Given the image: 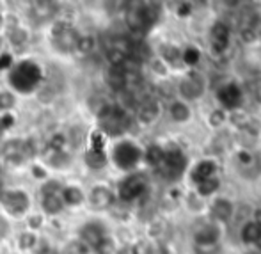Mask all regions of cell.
Instances as JSON below:
<instances>
[{
	"mask_svg": "<svg viewBox=\"0 0 261 254\" xmlns=\"http://www.w3.org/2000/svg\"><path fill=\"white\" fill-rule=\"evenodd\" d=\"M46 80H48L46 68L43 66V62H39L32 55L16 59L13 69L4 77V84L9 89H13L21 100L34 96Z\"/></svg>",
	"mask_w": 261,
	"mask_h": 254,
	"instance_id": "1",
	"label": "cell"
},
{
	"mask_svg": "<svg viewBox=\"0 0 261 254\" xmlns=\"http://www.w3.org/2000/svg\"><path fill=\"white\" fill-rule=\"evenodd\" d=\"M36 208V194L27 185H6L0 189V215L13 226Z\"/></svg>",
	"mask_w": 261,
	"mask_h": 254,
	"instance_id": "2",
	"label": "cell"
},
{
	"mask_svg": "<svg viewBox=\"0 0 261 254\" xmlns=\"http://www.w3.org/2000/svg\"><path fill=\"white\" fill-rule=\"evenodd\" d=\"M117 205L116 190L103 182H91L86 185V210L91 213L98 215V213L112 212Z\"/></svg>",
	"mask_w": 261,
	"mask_h": 254,
	"instance_id": "3",
	"label": "cell"
},
{
	"mask_svg": "<svg viewBox=\"0 0 261 254\" xmlns=\"http://www.w3.org/2000/svg\"><path fill=\"white\" fill-rule=\"evenodd\" d=\"M141 160H142V149L134 141H130V139H119L117 142H114L112 149L109 153L110 164L124 172L134 171Z\"/></svg>",
	"mask_w": 261,
	"mask_h": 254,
	"instance_id": "4",
	"label": "cell"
},
{
	"mask_svg": "<svg viewBox=\"0 0 261 254\" xmlns=\"http://www.w3.org/2000/svg\"><path fill=\"white\" fill-rule=\"evenodd\" d=\"M71 235L79 238L80 242H84V244L93 251L103 238L109 237L110 231H109V226L105 224V220L100 219L98 215H94V217H89V219H84L82 222L73 226Z\"/></svg>",
	"mask_w": 261,
	"mask_h": 254,
	"instance_id": "5",
	"label": "cell"
},
{
	"mask_svg": "<svg viewBox=\"0 0 261 254\" xmlns=\"http://www.w3.org/2000/svg\"><path fill=\"white\" fill-rule=\"evenodd\" d=\"M61 199L68 213L86 210V183H82L79 178H68L61 190Z\"/></svg>",
	"mask_w": 261,
	"mask_h": 254,
	"instance_id": "6",
	"label": "cell"
},
{
	"mask_svg": "<svg viewBox=\"0 0 261 254\" xmlns=\"http://www.w3.org/2000/svg\"><path fill=\"white\" fill-rule=\"evenodd\" d=\"M148 190V182L142 174H128L117 183L116 197L121 203H134L135 199L142 197Z\"/></svg>",
	"mask_w": 261,
	"mask_h": 254,
	"instance_id": "7",
	"label": "cell"
},
{
	"mask_svg": "<svg viewBox=\"0 0 261 254\" xmlns=\"http://www.w3.org/2000/svg\"><path fill=\"white\" fill-rule=\"evenodd\" d=\"M187 167V158L181 149H164V158L158 165V172L167 180H176Z\"/></svg>",
	"mask_w": 261,
	"mask_h": 254,
	"instance_id": "8",
	"label": "cell"
},
{
	"mask_svg": "<svg viewBox=\"0 0 261 254\" xmlns=\"http://www.w3.org/2000/svg\"><path fill=\"white\" fill-rule=\"evenodd\" d=\"M82 165V169H86V172L89 174H100L110 165L109 162V153L107 151H93L89 148H84L79 153V169Z\"/></svg>",
	"mask_w": 261,
	"mask_h": 254,
	"instance_id": "9",
	"label": "cell"
},
{
	"mask_svg": "<svg viewBox=\"0 0 261 254\" xmlns=\"http://www.w3.org/2000/svg\"><path fill=\"white\" fill-rule=\"evenodd\" d=\"M80 29L79 25L76 27H71L69 31L62 32V34L55 36L52 39H46L55 54H59L61 57H73L75 55V46H76V39H79Z\"/></svg>",
	"mask_w": 261,
	"mask_h": 254,
	"instance_id": "10",
	"label": "cell"
},
{
	"mask_svg": "<svg viewBox=\"0 0 261 254\" xmlns=\"http://www.w3.org/2000/svg\"><path fill=\"white\" fill-rule=\"evenodd\" d=\"M66 139H68V151L75 153L79 157V153L86 148L87 144V134L89 128H86L84 124H80L79 121H73L64 128Z\"/></svg>",
	"mask_w": 261,
	"mask_h": 254,
	"instance_id": "11",
	"label": "cell"
},
{
	"mask_svg": "<svg viewBox=\"0 0 261 254\" xmlns=\"http://www.w3.org/2000/svg\"><path fill=\"white\" fill-rule=\"evenodd\" d=\"M11 240H13V249L16 254H32L36 249V245H38L39 235L20 227V230L13 233Z\"/></svg>",
	"mask_w": 261,
	"mask_h": 254,
	"instance_id": "12",
	"label": "cell"
},
{
	"mask_svg": "<svg viewBox=\"0 0 261 254\" xmlns=\"http://www.w3.org/2000/svg\"><path fill=\"white\" fill-rule=\"evenodd\" d=\"M36 208L46 217V219H54V217L68 215L64 205H62L61 196H36Z\"/></svg>",
	"mask_w": 261,
	"mask_h": 254,
	"instance_id": "13",
	"label": "cell"
},
{
	"mask_svg": "<svg viewBox=\"0 0 261 254\" xmlns=\"http://www.w3.org/2000/svg\"><path fill=\"white\" fill-rule=\"evenodd\" d=\"M103 80L112 93L119 94L123 93L126 87V71L123 66H107L103 69Z\"/></svg>",
	"mask_w": 261,
	"mask_h": 254,
	"instance_id": "14",
	"label": "cell"
},
{
	"mask_svg": "<svg viewBox=\"0 0 261 254\" xmlns=\"http://www.w3.org/2000/svg\"><path fill=\"white\" fill-rule=\"evenodd\" d=\"M160 116V103H158L155 98L149 96L146 100H142L135 109V117L141 124H151L155 123Z\"/></svg>",
	"mask_w": 261,
	"mask_h": 254,
	"instance_id": "15",
	"label": "cell"
},
{
	"mask_svg": "<svg viewBox=\"0 0 261 254\" xmlns=\"http://www.w3.org/2000/svg\"><path fill=\"white\" fill-rule=\"evenodd\" d=\"M219 100L226 109L237 110L238 107L242 105L244 96H242V91L237 84H227V86H224L222 89H219Z\"/></svg>",
	"mask_w": 261,
	"mask_h": 254,
	"instance_id": "16",
	"label": "cell"
},
{
	"mask_svg": "<svg viewBox=\"0 0 261 254\" xmlns=\"http://www.w3.org/2000/svg\"><path fill=\"white\" fill-rule=\"evenodd\" d=\"M57 254H93L91 249L84 242H80L76 237H62L57 242Z\"/></svg>",
	"mask_w": 261,
	"mask_h": 254,
	"instance_id": "17",
	"label": "cell"
},
{
	"mask_svg": "<svg viewBox=\"0 0 261 254\" xmlns=\"http://www.w3.org/2000/svg\"><path fill=\"white\" fill-rule=\"evenodd\" d=\"M229 45V29L222 21H217L212 27V48L215 54H222Z\"/></svg>",
	"mask_w": 261,
	"mask_h": 254,
	"instance_id": "18",
	"label": "cell"
},
{
	"mask_svg": "<svg viewBox=\"0 0 261 254\" xmlns=\"http://www.w3.org/2000/svg\"><path fill=\"white\" fill-rule=\"evenodd\" d=\"M21 105V98L13 89L0 84V114L2 112H18Z\"/></svg>",
	"mask_w": 261,
	"mask_h": 254,
	"instance_id": "19",
	"label": "cell"
},
{
	"mask_svg": "<svg viewBox=\"0 0 261 254\" xmlns=\"http://www.w3.org/2000/svg\"><path fill=\"white\" fill-rule=\"evenodd\" d=\"M179 93L185 98H189V100L199 98L203 94V80H201V77L192 73L189 79H183L179 82Z\"/></svg>",
	"mask_w": 261,
	"mask_h": 254,
	"instance_id": "20",
	"label": "cell"
},
{
	"mask_svg": "<svg viewBox=\"0 0 261 254\" xmlns=\"http://www.w3.org/2000/svg\"><path fill=\"white\" fill-rule=\"evenodd\" d=\"M98 48V39L93 32H80L76 39L75 54L80 57H91Z\"/></svg>",
	"mask_w": 261,
	"mask_h": 254,
	"instance_id": "21",
	"label": "cell"
},
{
	"mask_svg": "<svg viewBox=\"0 0 261 254\" xmlns=\"http://www.w3.org/2000/svg\"><path fill=\"white\" fill-rule=\"evenodd\" d=\"M220 237V230L213 224H204L196 231V244L197 247H210L215 245Z\"/></svg>",
	"mask_w": 261,
	"mask_h": 254,
	"instance_id": "22",
	"label": "cell"
},
{
	"mask_svg": "<svg viewBox=\"0 0 261 254\" xmlns=\"http://www.w3.org/2000/svg\"><path fill=\"white\" fill-rule=\"evenodd\" d=\"M46 222H48V219H46V217L43 215L38 208H34L23 219L21 227H23V230H27V231H32V233L41 235V233H45V231H46Z\"/></svg>",
	"mask_w": 261,
	"mask_h": 254,
	"instance_id": "23",
	"label": "cell"
},
{
	"mask_svg": "<svg viewBox=\"0 0 261 254\" xmlns=\"http://www.w3.org/2000/svg\"><path fill=\"white\" fill-rule=\"evenodd\" d=\"M25 174L31 178V182L34 183V185H39V183L46 182V180L54 176L52 172H50V169L46 167V165L43 164L41 160H38V158H36V160H32V162H29Z\"/></svg>",
	"mask_w": 261,
	"mask_h": 254,
	"instance_id": "24",
	"label": "cell"
},
{
	"mask_svg": "<svg viewBox=\"0 0 261 254\" xmlns=\"http://www.w3.org/2000/svg\"><path fill=\"white\" fill-rule=\"evenodd\" d=\"M66 178H61V176H52L46 182L39 183V185L34 187V194L36 196H61V190L64 187Z\"/></svg>",
	"mask_w": 261,
	"mask_h": 254,
	"instance_id": "25",
	"label": "cell"
},
{
	"mask_svg": "<svg viewBox=\"0 0 261 254\" xmlns=\"http://www.w3.org/2000/svg\"><path fill=\"white\" fill-rule=\"evenodd\" d=\"M107 144H109V137L100 130V128H91L87 134V144L86 148L93 149V151H107Z\"/></svg>",
	"mask_w": 261,
	"mask_h": 254,
	"instance_id": "26",
	"label": "cell"
},
{
	"mask_svg": "<svg viewBox=\"0 0 261 254\" xmlns=\"http://www.w3.org/2000/svg\"><path fill=\"white\" fill-rule=\"evenodd\" d=\"M215 162H212V160H203V162H199V164L194 167V171H192V182H196L197 185L199 183H203L204 180H208V178H212L213 176V172H215Z\"/></svg>",
	"mask_w": 261,
	"mask_h": 254,
	"instance_id": "27",
	"label": "cell"
},
{
	"mask_svg": "<svg viewBox=\"0 0 261 254\" xmlns=\"http://www.w3.org/2000/svg\"><path fill=\"white\" fill-rule=\"evenodd\" d=\"M20 123V117L18 112H2L0 114V134L6 137V135H13L14 130L18 128Z\"/></svg>",
	"mask_w": 261,
	"mask_h": 254,
	"instance_id": "28",
	"label": "cell"
},
{
	"mask_svg": "<svg viewBox=\"0 0 261 254\" xmlns=\"http://www.w3.org/2000/svg\"><path fill=\"white\" fill-rule=\"evenodd\" d=\"M212 213L215 219H219L224 222V220H227L231 215H233V205H231V201L220 197V199H217L215 203L212 205Z\"/></svg>",
	"mask_w": 261,
	"mask_h": 254,
	"instance_id": "29",
	"label": "cell"
},
{
	"mask_svg": "<svg viewBox=\"0 0 261 254\" xmlns=\"http://www.w3.org/2000/svg\"><path fill=\"white\" fill-rule=\"evenodd\" d=\"M162 158H164V148H160V146H156V144L148 146V148L142 151V160L155 169L162 164Z\"/></svg>",
	"mask_w": 261,
	"mask_h": 254,
	"instance_id": "30",
	"label": "cell"
},
{
	"mask_svg": "<svg viewBox=\"0 0 261 254\" xmlns=\"http://www.w3.org/2000/svg\"><path fill=\"white\" fill-rule=\"evenodd\" d=\"M103 57L109 66H123L124 61L128 59V55L124 52H121L119 48H116V46L107 45L103 50Z\"/></svg>",
	"mask_w": 261,
	"mask_h": 254,
	"instance_id": "31",
	"label": "cell"
},
{
	"mask_svg": "<svg viewBox=\"0 0 261 254\" xmlns=\"http://www.w3.org/2000/svg\"><path fill=\"white\" fill-rule=\"evenodd\" d=\"M91 252H93V254H117L116 238H114L112 235H109V237L103 238V240H101Z\"/></svg>",
	"mask_w": 261,
	"mask_h": 254,
	"instance_id": "32",
	"label": "cell"
},
{
	"mask_svg": "<svg viewBox=\"0 0 261 254\" xmlns=\"http://www.w3.org/2000/svg\"><path fill=\"white\" fill-rule=\"evenodd\" d=\"M171 116H172V119L178 121V123H185V121L190 117V110H189V107H187L185 103L174 101L171 105Z\"/></svg>",
	"mask_w": 261,
	"mask_h": 254,
	"instance_id": "33",
	"label": "cell"
},
{
	"mask_svg": "<svg viewBox=\"0 0 261 254\" xmlns=\"http://www.w3.org/2000/svg\"><path fill=\"white\" fill-rule=\"evenodd\" d=\"M259 235H261V230L258 227V224L247 222L244 226V230H242V240H244L245 244H256Z\"/></svg>",
	"mask_w": 261,
	"mask_h": 254,
	"instance_id": "34",
	"label": "cell"
},
{
	"mask_svg": "<svg viewBox=\"0 0 261 254\" xmlns=\"http://www.w3.org/2000/svg\"><path fill=\"white\" fill-rule=\"evenodd\" d=\"M220 187V182L215 178V176H212V178L204 180L203 183H199V187H197V190H199L201 196H210V194H213L217 189Z\"/></svg>",
	"mask_w": 261,
	"mask_h": 254,
	"instance_id": "35",
	"label": "cell"
},
{
	"mask_svg": "<svg viewBox=\"0 0 261 254\" xmlns=\"http://www.w3.org/2000/svg\"><path fill=\"white\" fill-rule=\"evenodd\" d=\"M160 54H162V59L167 62H176L179 57H181V50L174 45H164Z\"/></svg>",
	"mask_w": 261,
	"mask_h": 254,
	"instance_id": "36",
	"label": "cell"
},
{
	"mask_svg": "<svg viewBox=\"0 0 261 254\" xmlns=\"http://www.w3.org/2000/svg\"><path fill=\"white\" fill-rule=\"evenodd\" d=\"M14 64H16V57H14L9 50L0 55V71L4 73V77H6V73H9L11 69H13Z\"/></svg>",
	"mask_w": 261,
	"mask_h": 254,
	"instance_id": "37",
	"label": "cell"
},
{
	"mask_svg": "<svg viewBox=\"0 0 261 254\" xmlns=\"http://www.w3.org/2000/svg\"><path fill=\"white\" fill-rule=\"evenodd\" d=\"M199 59H201V54H199V50L197 48H187L185 52H181V61L185 62V64H189V66H194V64H197L199 62Z\"/></svg>",
	"mask_w": 261,
	"mask_h": 254,
	"instance_id": "38",
	"label": "cell"
},
{
	"mask_svg": "<svg viewBox=\"0 0 261 254\" xmlns=\"http://www.w3.org/2000/svg\"><path fill=\"white\" fill-rule=\"evenodd\" d=\"M153 249L149 247L148 242H137L135 245H132L130 254H151Z\"/></svg>",
	"mask_w": 261,
	"mask_h": 254,
	"instance_id": "39",
	"label": "cell"
},
{
	"mask_svg": "<svg viewBox=\"0 0 261 254\" xmlns=\"http://www.w3.org/2000/svg\"><path fill=\"white\" fill-rule=\"evenodd\" d=\"M224 119H226L224 110H213L212 116H210V123H212V126H220V124L224 123Z\"/></svg>",
	"mask_w": 261,
	"mask_h": 254,
	"instance_id": "40",
	"label": "cell"
},
{
	"mask_svg": "<svg viewBox=\"0 0 261 254\" xmlns=\"http://www.w3.org/2000/svg\"><path fill=\"white\" fill-rule=\"evenodd\" d=\"M151 69L156 73V75H160V77H165V73H167V68H165V64H164V61H160V59H151Z\"/></svg>",
	"mask_w": 261,
	"mask_h": 254,
	"instance_id": "41",
	"label": "cell"
},
{
	"mask_svg": "<svg viewBox=\"0 0 261 254\" xmlns=\"http://www.w3.org/2000/svg\"><path fill=\"white\" fill-rule=\"evenodd\" d=\"M231 121H233L234 124H238L240 128H244L245 124L249 123L247 116H245L244 112H238V110H237V112H233V116H231Z\"/></svg>",
	"mask_w": 261,
	"mask_h": 254,
	"instance_id": "42",
	"label": "cell"
},
{
	"mask_svg": "<svg viewBox=\"0 0 261 254\" xmlns=\"http://www.w3.org/2000/svg\"><path fill=\"white\" fill-rule=\"evenodd\" d=\"M176 13H178V16H189V14H192V6L187 2L178 4V11Z\"/></svg>",
	"mask_w": 261,
	"mask_h": 254,
	"instance_id": "43",
	"label": "cell"
},
{
	"mask_svg": "<svg viewBox=\"0 0 261 254\" xmlns=\"http://www.w3.org/2000/svg\"><path fill=\"white\" fill-rule=\"evenodd\" d=\"M242 38H244V41L245 43H252V41H256V31L254 29H245V31H242Z\"/></svg>",
	"mask_w": 261,
	"mask_h": 254,
	"instance_id": "44",
	"label": "cell"
},
{
	"mask_svg": "<svg viewBox=\"0 0 261 254\" xmlns=\"http://www.w3.org/2000/svg\"><path fill=\"white\" fill-rule=\"evenodd\" d=\"M237 158L242 165H251V162H252V155L249 151H240L237 155Z\"/></svg>",
	"mask_w": 261,
	"mask_h": 254,
	"instance_id": "45",
	"label": "cell"
},
{
	"mask_svg": "<svg viewBox=\"0 0 261 254\" xmlns=\"http://www.w3.org/2000/svg\"><path fill=\"white\" fill-rule=\"evenodd\" d=\"M4 52H7V41H6V38H4V34H0V55H2Z\"/></svg>",
	"mask_w": 261,
	"mask_h": 254,
	"instance_id": "46",
	"label": "cell"
},
{
	"mask_svg": "<svg viewBox=\"0 0 261 254\" xmlns=\"http://www.w3.org/2000/svg\"><path fill=\"white\" fill-rule=\"evenodd\" d=\"M254 222L258 224V227L261 230V210H256V219H254Z\"/></svg>",
	"mask_w": 261,
	"mask_h": 254,
	"instance_id": "47",
	"label": "cell"
},
{
	"mask_svg": "<svg viewBox=\"0 0 261 254\" xmlns=\"http://www.w3.org/2000/svg\"><path fill=\"white\" fill-rule=\"evenodd\" d=\"M256 245H258V247H259V251H261V235L258 237V240H256Z\"/></svg>",
	"mask_w": 261,
	"mask_h": 254,
	"instance_id": "48",
	"label": "cell"
},
{
	"mask_svg": "<svg viewBox=\"0 0 261 254\" xmlns=\"http://www.w3.org/2000/svg\"><path fill=\"white\" fill-rule=\"evenodd\" d=\"M2 141H4V135H2V134H0V144H2Z\"/></svg>",
	"mask_w": 261,
	"mask_h": 254,
	"instance_id": "49",
	"label": "cell"
},
{
	"mask_svg": "<svg viewBox=\"0 0 261 254\" xmlns=\"http://www.w3.org/2000/svg\"><path fill=\"white\" fill-rule=\"evenodd\" d=\"M52 254H57V251H55V252H52Z\"/></svg>",
	"mask_w": 261,
	"mask_h": 254,
	"instance_id": "50",
	"label": "cell"
}]
</instances>
